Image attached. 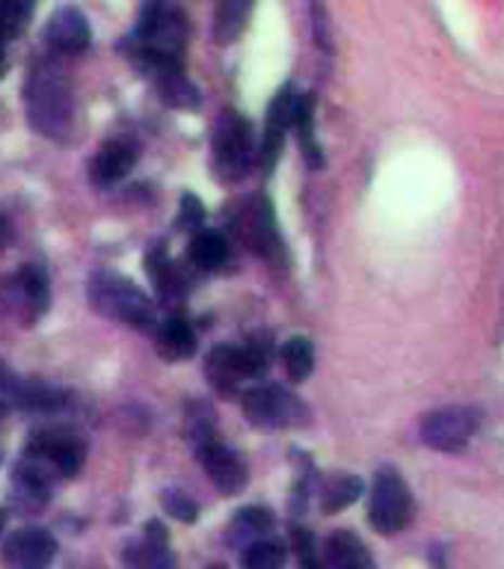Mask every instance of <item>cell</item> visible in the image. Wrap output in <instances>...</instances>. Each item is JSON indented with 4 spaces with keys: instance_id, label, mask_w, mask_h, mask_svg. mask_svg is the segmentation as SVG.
Returning <instances> with one entry per match:
<instances>
[{
    "instance_id": "obj_2",
    "label": "cell",
    "mask_w": 504,
    "mask_h": 569,
    "mask_svg": "<svg viewBox=\"0 0 504 569\" xmlns=\"http://www.w3.org/2000/svg\"><path fill=\"white\" fill-rule=\"evenodd\" d=\"M187 45V22L181 10L166 0H149L137 27V60L140 66L169 63L181 66Z\"/></svg>"
},
{
    "instance_id": "obj_32",
    "label": "cell",
    "mask_w": 504,
    "mask_h": 569,
    "mask_svg": "<svg viewBox=\"0 0 504 569\" xmlns=\"http://www.w3.org/2000/svg\"><path fill=\"white\" fill-rule=\"evenodd\" d=\"M7 72V54H3V39H0V77Z\"/></svg>"
},
{
    "instance_id": "obj_19",
    "label": "cell",
    "mask_w": 504,
    "mask_h": 569,
    "mask_svg": "<svg viewBox=\"0 0 504 569\" xmlns=\"http://www.w3.org/2000/svg\"><path fill=\"white\" fill-rule=\"evenodd\" d=\"M158 347H161V353H164L166 359L173 362L193 356V351H197L193 327H190L185 318H169L158 329Z\"/></svg>"
},
{
    "instance_id": "obj_13",
    "label": "cell",
    "mask_w": 504,
    "mask_h": 569,
    "mask_svg": "<svg viewBox=\"0 0 504 569\" xmlns=\"http://www.w3.org/2000/svg\"><path fill=\"white\" fill-rule=\"evenodd\" d=\"M45 39L48 45L60 51V54H80L89 48V22L87 15L75 7H60V10L48 18V27H45Z\"/></svg>"
},
{
    "instance_id": "obj_24",
    "label": "cell",
    "mask_w": 504,
    "mask_h": 569,
    "mask_svg": "<svg viewBox=\"0 0 504 569\" xmlns=\"http://www.w3.org/2000/svg\"><path fill=\"white\" fill-rule=\"evenodd\" d=\"M125 560H128V564H134V567H169V564H173V555L166 552L164 528L158 526V522H152V526H149V531H146L143 546L134 548V552H128V555H125Z\"/></svg>"
},
{
    "instance_id": "obj_33",
    "label": "cell",
    "mask_w": 504,
    "mask_h": 569,
    "mask_svg": "<svg viewBox=\"0 0 504 569\" xmlns=\"http://www.w3.org/2000/svg\"><path fill=\"white\" fill-rule=\"evenodd\" d=\"M3 526H7V514L0 510V531H3Z\"/></svg>"
},
{
    "instance_id": "obj_12",
    "label": "cell",
    "mask_w": 504,
    "mask_h": 569,
    "mask_svg": "<svg viewBox=\"0 0 504 569\" xmlns=\"http://www.w3.org/2000/svg\"><path fill=\"white\" fill-rule=\"evenodd\" d=\"M243 235H247V243L262 255L264 262L279 264L286 258V250H282V241H279V231H276L274 208H270L267 199H252V205L247 208Z\"/></svg>"
},
{
    "instance_id": "obj_29",
    "label": "cell",
    "mask_w": 504,
    "mask_h": 569,
    "mask_svg": "<svg viewBox=\"0 0 504 569\" xmlns=\"http://www.w3.org/2000/svg\"><path fill=\"white\" fill-rule=\"evenodd\" d=\"M235 519H238V526H243L247 531H270V528H274V514L264 510V507H243Z\"/></svg>"
},
{
    "instance_id": "obj_6",
    "label": "cell",
    "mask_w": 504,
    "mask_h": 569,
    "mask_svg": "<svg viewBox=\"0 0 504 569\" xmlns=\"http://www.w3.org/2000/svg\"><path fill=\"white\" fill-rule=\"evenodd\" d=\"M243 413L259 427H291L306 421V409L294 394L282 392L276 385H259L243 397Z\"/></svg>"
},
{
    "instance_id": "obj_9",
    "label": "cell",
    "mask_w": 504,
    "mask_h": 569,
    "mask_svg": "<svg viewBox=\"0 0 504 569\" xmlns=\"http://www.w3.org/2000/svg\"><path fill=\"white\" fill-rule=\"evenodd\" d=\"M297 108H300V96L291 87L279 89L270 110H267V122H264V142H262V166L264 173H270L276 157L282 152V140H286L288 128H294Z\"/></svg>"
},
{
    "instance_id": "obj_7",
    "label": "cell",
    "mask_w": 504,
    "mask_h": 569,
    "mask_svg": "<svg viewBox=\"0 0 504 569\" xmlns=\"http://www.w3.org/2000/svg\"><path fill=\"white\" fill-rule=\"evenodd\" d=\"M27 457L39 460L45 469H51L60 478H75L84 466V445H80V439L68 437V433L42 430L30 439Z\"/></svg>"
},
{
    "instance_id": "obj_26",
    "label": "cell",
    "mask_w": 504,
    "mask_h": 569,
    "mask_svg": "<svg viewBox=\"0 0 504 569\" xmlns=\"http://www.w3.org/2000/svg\"><path fill=\"white\" fill-rule=\"evenodd\" d=\"M282 365H286V374L291 380H297V383L306 380L315 368V347L306 339H291L282 347Z\"/></svg>"
},
{
    "instance_id": "obj_1",
    "label": "cell",
    "mask_w": 504,
    "mask_h": 569,
    "mask_svg": "<svg viewBox=\"0 0 504 569\" xmlns=\"http://www.w3.org/2000/svg\"><path fill=\"white\" fill-rule=\"evenodd\" d=\"M27 113H30L34 128H39L45 137L66 140L68 128L75 122V96H72V84L60 72V66L39 63L30 72V80H27Z\"/></svg>"
},
{
    "instance_id": "obj_21",
    "label": "cell",
    "mask_w": 504,
    "mask_h": 569,
    "mask_svg": "<svg viewBox=\"0 0 504 569\" xmlns=\"http://www.w3.org/2000/svg\"><path fill=\"white\" fill-rule=\"evenodd\" d=\"M362 493V481L360 478H353L348 471H339V475H332L324 483V490H320V507H324V514H341L344 507H351Z\"/></svg>"
},
{
    "instance_id": "obj_4",
    "label": "cell",
    "mask_w": 504,
    "mask_h": 569,
    "mask_svg": "<svg viewBox=\"0 0 504 569\" xmlns=\"http://www.w3.org/2000/svg\"><path fill=\"white\" fill-rule=\"evenodd\" d=\"M413 516V498L395 469H380L374 478L368 519L377 534H398Z\"/></svg>"
},
{
    "instance_id": "obj_10",
    "label": "cell",
    "mask_w": 504,
    "mask_h": 569,
    "mask_svg": "<svg viewBox=\"0 0 504 569\" xmlns=\"http://www.w3.org/2000/svg\"><path fill=\"white\" fill-rule=\"evenodd\" d=\"M56 555V540L45 528H22L3 543V560L18 569L48 567Z\"/></svg>"
},
{
    "instance_id": "obj_27",
    "label": "cell",
    "mask_w": 504,
    "mask_h": 569,
    "mask_svg": "<svg viewBox=\"0 0 504 569\" xmlns=\"http://www.w3.org/2000/svg\"><path fill=\"white\" fill-rule=\"evenodd\" d=\"M286 560V552L279 543H252L243 555V564L250 569H276L282 567Z\"/></svg>"
},
{
    "instance_id": "obj_31",
    "label": "cell",
    "mask_w": 504,
    "mask_h": 569,
    "mask_svg": "<svg viewBox=\"0 0 504 569\" xmlns=\"http://www.w3.org/2000/svg\"><path fill=\"white\" fill-rule=\"evenodd\" d=\"M294 543H297V555H300V560H303L306 567H312V564H315V558H312V534H306V531H297Z\"/></svg>"
},
{
    "instance_id": "obj_23",
    "label": "cell",
    "mask_w": 504,
    "mask_h": 569,
    "mask_svg": "<svg viewBox=\"0 0 504 569\" xmlns=\"http://www.w3.org/2000/svg\"><path fill=\"white\" fill-rule=\"evenodd\" d=\"M294 128L297 134H300V149L306 154V161L315 166V169H320V166H324V154H320L318 140H315V99H312V96H300Z\"/></svg>"
},
{
    "instance_id": "obj_3",
    "label": "cell",
    "mask_w": 504,
    "mask_h": 569,
    "mask_svg": "<svg viewBox=\"0 0 504 569\" xmlns=\"http://www.w3.org/2000/svg\"><path fill=\"white\" fill-rule=\"evenodd\" d=\"M89 303L99 308L101 315L134 329H149L154 324L152 300L131 279L110 270H99L89 279Z\"/></svg>"
},
{
    "instance_id": "obj_8",
    "label": "cell",
    "mask_w": 504,
    "mask_h": 569,
    "mask_svg": "<svg viewBox=\"0 0 504 569\" xmlns=\"http://www.w3.org/2000/svg\"><path fill=\"white\" fill-rule=\"evenodd\" d=\"M475 430H478V418L471 416L469 409H439L421 421V439L430 448L445 451V454L466 448Z\"/></svg>"
},
{
    "instance_id": "obj_25",
    "label": "cell",
    "mask_w": 504,
    "mask_h": 569,
    "mask_svg": "<svg viewBox=\"0 0 504 569\" xmlns=\"http://www.w3.org/2000/svg\"><path fill=\"white\" fill-rule=\"evenodd\" d=\"M34 0H0V39H15L27 30Z\"/></svg>"
},
{
    "instance_id": "obj_16",
    "label": "cell",
    "mask_w": 504,
    "mask_h": 569,
    "mask_svg": "<svg viewBox=\"0 0 504 569\" xmlns=\"http://www.w3.org/2000/svg\"><path fill=\"white\" fill-rule=\"evenodd\" d=\"M146 72H152L154 87L161 92V99L173 108H199V92L197 87L181 75V66H169V63H152V66H143Z\"/></svg>"
},
{
    "instance_id": "obj_34",
    "label": "cell",
    "mask_w": 504,
    "mask_h": 569,
    "mask_svg": "<svg viewBox=\"0 0 504 569\" xmlns=\"http://www.w3.org/2000/svg\"><path fill=\"white\" fill-rule=\"evenodd\" d=\"M0 235H3V217H0Z\"/></svg>"
},
{
    "instance_id": "obj_11",
    "label": "cell",
    "mask_w": 504,
    "mask_h": 569,
    "mask_svg": "<svg viewBox=\"0 0 504 569\" xmlns=\"http://www.w3.org/2000/svg\"><path fill=\"white\" fill-rule=\"evenodd\" d=\"M197 454L199 463L205 466L209 478L214 481L219 493H241L243 486H247V469H243V463L226 445H219L214 439H202Z\"/></svg>"
},
{
    "instance_id": "obj_15",
    "label": "cell",
    "mask_w": 504,
    "mask_h": 569,
    "mask_svg": "<svg viewBox=\"0 0 504 569\" xmlns=\"http://www.w3.org/2000/svg\"><path fill=\"white\" fill-rule=\"evenodd\" d=\"M205 374H209V380L217 385L219 392H231V389L241 383V380H247V377H259L255 368H252L247 347H229V344L214 347V351L209 353Z\"/></svg>"
},
{
    "instance_id": "obj_28",
    "label": "cell",
    "mask_w": 504,
    "mask_h": 569,
    "mask_svg": "<svg viewBox=\"0 0 504 569\" xmlns=\"http://www.w3.org/2000/svg\"><path fill=\"white\" fill-rule=\"evenodd\" d=\"M164 510L178 522H193L199 514V507L193 504V498H187L185 493H176V490H169L164 493Z\"/></svg>"
},
{
    "instance_id": "obj_22",
    "label": "cell",
    "mask_w": 504,
    "mask_h": 569,
    "mask_svg": "<svg viewBox=\"0 0 504 569\" xmlns=\"http://www.w3.org/2000/svg\"><path fill=\"white\" fill-rule=\"evenodd\" d=\"M252 7H255V0H219L217 12H214V34L219 42H231L241 34Z\"/></svg>"
},
{
    "instance_id": "obj_18",
    "label": "cell",
    "mask_w": 504,
    "mask_h": 569,
    "mask_svg": "<svg viewBox=\"0 0 504 569\" xmlns=\"http://www.w3.org/2000/svg\"><path fill=\"white\" fill-rule=\"evenodd\" d=\"M324 552H327V567H336V569H360V567H371L374 564L371 555H368L365 546H362L360 536L348 534V531H339V534L329 536Z\"/></svg>"
},
{
    "instance_id": "obj_20",
    "label": "cell",
    "mask_w": 504,
    "mask_h": 569,
    "mask_svg": "<svg viewBox=\"0 0 504 569\" xmlns=\"http://www.w3.org/2000/svg\"><path fill=\"white\" fill-rule=\"evenodd\" d=\"M187 255H190V262L197 264L199 270H217L229 258V241L219 231H197L190 246H187Z\"/></svg>"
},
{
    "instance_id": "obj_5",
    "label": "cell",
    "mask_w": 504,
    "mask_h": 569,
    "mask_svg": "<svg viewBox=\"0 0 504 569\" xmlns=\"http://www.w3.org/2000/svg\"><path fill=\"white\" fill-rule=\"evenodd\" d=\"M214 161H217V173L226 181H238L247 176L252 164V131L250 122L241 113L226 110L217 122L214 131Z\"/></svg>"
},
{
    "instance_id": "obj_14",
    "label": "cell",
    "mask_w": 504,
    "mask_h": 569,
    "mask_svg": "<svg viewBox=\"0 0 504 569\" xmlns=\"http://www.w3.org/2000/svg\"><path fill=\"white\" fill-rule=\"evenodd\" d=\"M140 157V149L137 142L131 140H110L101 146V152L92 157V166H89V176H92V185L110 187L122 181L128 176Z\"/></svg>"
},
{
    "instance_id": "obj_30",
    "label": "cell",
    "mask_w": 504,
    "mask_h": 569,
    "mask_svg": "<svg viewBox=\"0 0 504 569\" xmlns=\"http://www.w3.org/2000/svg\"><path fill=\"white\" fill-rule=\"evenodd\" d=\"M202 217H205L202 202H199L193 193H185V197H181V217H178V226H181V229H193V226L202 223Z\"/></svg>"
},
{
    "instance_id": "obj_17",
    "label": "cell",
    "mask_w": 504,
    "mask_h": 569,
    "mask_svg": "<svg viewBox=\"0 0 504 569\" xmlns=\"http://www.w3.org/2000/svg\"><path fill=\"white\" fill-rule=\"evenodd\" d=\"M15 288H18V296H22V306L27 308V320L42 318L45 308H48V300H51V291H48V274L42 267H24L18 279H15Z\"/></svg>"
}]
</instances>
